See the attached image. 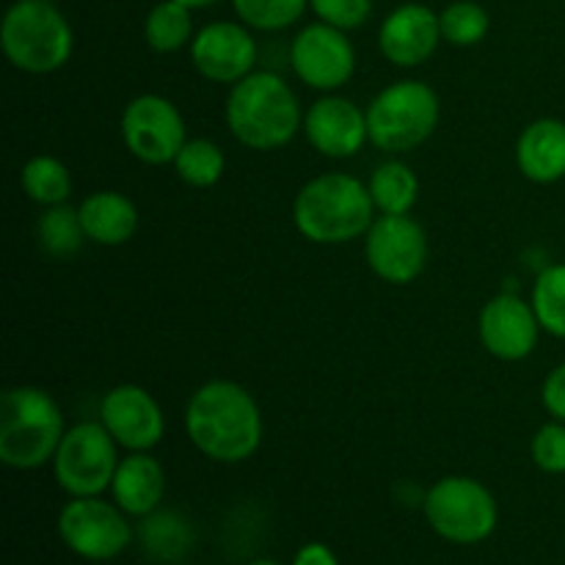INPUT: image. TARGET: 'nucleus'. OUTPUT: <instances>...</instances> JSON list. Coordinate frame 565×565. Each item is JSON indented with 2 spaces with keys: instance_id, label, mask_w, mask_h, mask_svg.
<instances>
[{
  "instance_id": "1",
  "label": "nucleus",
  "mask_w": 565,
  "mask_h": 565,
  "mask_svg": "<svg viewBox=\"0 0 565 565\" xmlns=\"http://www.w3.org/2000/svg\"><path fill=\"white\" fill-rule=\"evenodd\" d=\"M185 430L202 456L218 463H241L263 445V414L246 386L207 381L191 395Z\"/></svg>"
},
{
  "instance_id": "2",
  "label": "nucleus",
  "mask_w": 565,
  "mask_h": 565,
  "mask_svg": "<svg viewBox=\"0 0 565 565\" xmlns=\"http://www.w3.org/2000/svg\"><path fill=\"white\" fill-rule=\"evenodd\" d=\"M226 127L243 147L270 152L296 138L303 127L296 92L276 72H252L226 97Z\"/></svg>"
},
{
  "instance_id": "3",
  "label": "nucleus",
  "mask_w": 565,
  "mask_h": 565,
  "mask_svg": "<svg viewBox=\"0 0 565 565\" xmlns=\"http://www.w3.org/2000/svg\"><path fill=\"white\" fill-rule=\"evenodd\" d=\"M296 230L318 246H342L364 237L375 221L370 188L351 174H320L292 202Z\"/></svg>"
},
{
  "instance_id": "4",
  "label": "nucleus",
  "mask_w": 565,
  "mask_h": 565,
  "mask_svg": "<svg viewBox=\"0 0 565 565\" xmlns=\"http://www.w3.org/2000/svg\"><path fill=\"white\" fill-rule=\"evenodd\" d=\"M64 414L50 392L14 386L0 401V461L11 469H39L53 461L64 439Z\"/></svg>"
},
{
  "instance_id": "5",
  "label": "nucleus",
  "mask_w": 565,
  "mask_h": 565,
  "mask_svg": "<svg viewBox=\"0 0 565 565\" xmlns=\"http://www.w3.org/2000/svg\"><path fill=\"white\" fill-rule=\"evenodd\" d=\"M0 44L11 66L28 75H50L70 61L75 36L50 0H14L3 14Z\"/></svg>"
},
{
  "instance_id": "6",
  "label": "nucleus",
  "mask_w": 565,
  "mask_h": 565,
  "mask_svg": "<svg viewBox=\"0 0 565 565\" xmlns=\"http://www.w3.org/2000/svg\"><path fill=\"white\" fill-rule=\"evenodd\" d=\"M441 119L439 94L423 81H397L367 105L370 141L390 154H403L428 141Z\"/></svg>"
},
{
  "instance_id": "7",
  "label": "nucleus",
  "mask_w": 565,
  "mask_h": 565,
  "mask_svg": "<svg viewBox=\"0 0 565 565\" xmlns=\"http://www.w3.org/2000/svg\"><path fill=\"white\" fill-rule=\"evenodd\" d=\"M423 511L430 530L458 546L483 544L500 522L494 494L480 480L463 475L436 480L423 497Z\"/></svg>"
},
{
  "instance_id": "8",
  "label": "nucleus",
  "mask_w": 565,
  "mask_h": 565,
  "mask_svg": "<svg viewBox=\"0 0 565 565\" xmlns=\"http://www.w3.org/2000/svg\"><path fill=\"white\" fill-rule=\"evenodd\" d=\"M116 439L103 423H77L61 439L53 475L70 497H99L119 469Z\"/></svg>"
},
{
  "instance_id": "9",
  "label": "nucleus",
  "mask_w": 565,
  "mask_h": 565,
  "mask_svg": "<svg viewBox=\"0 0 565 565\" xmlns=\"http://www.w3.org/2000/svg\"><path fill=\"white\" fill-rule=\"evenodd\" d=\"M58 539L88 563L116 561L132 544L130 516L103 497H72L58 513Z\"/></svg>"
},
{
  "instance_id": "10",
  "label": "nucleus",
  "mask_w": 565,
  "mask_h": 565,
  "mask_svg": "<svg viewBox=\"0 0 565 565\" xmlns=\"http://www.w3.org/2000/svg\"><path fill=\"white\" fill-rule=\"evenodd\" d=\"M121 138L132 158L149 166L174 163L185 147V119L171 99L141 94L130 99L121 114Z\"/></svg>"
},
{
  "instance_id": "11",
  "label": "nucleus",
  "mask_w": 565,
  "mask_h": 565,
  "mask_svg": "<svg viewBox=\"0 0 565 565\" xmlns=\"http://www.w3.org/2000/svg\"><path fill=\"white\" fill-rule=\"evenodd\" d=\"M370 270L390 285H412L428 263V237L408 215H381L364 235Z\"/></svg>"
},
{
  "instance_id": "12",
  "label": "nucleus",
  "mask_w": 565,
  "mask_h": 565,
  "mask_svg": "<svg viewBox=\"0 0 565 565\" xmlns=\"http://www.w3.org/2000/svg\"><path fill=\"white\" fill-rule=\"evenodd\" d=\"M290 66L301 83L318 92H334L345 86L356 70V50H353L348 31L312 22L301 28L290 44Z\"/></svg>"
},
{
  "instance_id": "13",
  "label": "nucleus",
  "mask_w": 565,
  "mask_h": 565,
  "mask_svg": "<svg viewBox=\"0 0 565 565\" xmlns=\"http://www.w3.org/2000/svg\"><path fill=\"white\" fill-rule=\"evenodd\" d=\"M99 423L108 428L116 445L130 452H149L166 434L163 408L136 384H121L105 392L99 403Z\"/></svg>"
},
{
  "instance_id": "14",
  "label": "nucleus",
  "mask_w": 565,
  "mask_h": 565,
  "mask_svg": "<svg viewBox=\"0 0 565 565\" xmlns=\"http://www.w3.org/2000/svg\"><path fill=\"white\" fill-rule=\"evenodd\" d=\"M191 61L202 77L213 83H241L257 64V42L243 22H210L191 42Z\"/></svg>"
},
{
  "instance_id": "15",
  "label": "nucleus",
  "mask_w": 565,
  "mask_h": 565,
  "mask_svg": "<svg viewBox=\"0 0 565 565\" xmlns=\"http://www.w3.org/2000/svg\"><path fill=\"white\" fill-rule=\"evenodd\" d=\"M478 331L491 356L502 362H522L539 345L541 323L533 303L513 292H500L480 309Z\"/></svg>"
},
{
  "instance_id": "16",
  "label": "nucleus",
  "mask_w": 565,
  "mask_h": 565,
  "mask_svg": "<svg viewBox=\"0 0 565 565\" xmlns=\"http://www.w3.org/2000/svg\"><path fill=\"white\" fill-rule=\"evenodd\" d=\"M303 132L312 149H318L323 158H353L364 147V141H370L367 110L359 108L353 99L331 94V97L318 99L303 114Z\"/></svg>"
},
{
  "instance_id": "17",
  "label": "nucleus",
  "mask_w": 565,
  "mask_h": 565,
  "mask_svg": "<svg viewBox=\"0 0 565 565\" xmlns=\"http://www.w3.org/2000/svg\"><path fill=\"white\" fill-rule=\"evenodd\" d=\"M441 42V22L430 6L403 3L386 14L379 31V47L395 66H419L436 53Z\"/></svg>"
},
{
  "instance_id": "18",
  "label": "nucleus",
  "mask_w": 565,
  "mask_h": 565,
  "mask_svg": "<svg viewBox=\"0 0 565 565\" xmlns=\"http://www.w3.org/2000/svg\"><path fill=\"white\" fill-rule=\"evenodd\" d=\"M166 475L163 467L149 452H130L121 458L110 483V497L130 519L154 513L163 502Z\"/></svg>"
},
{
  "instance_id": "19",
  "label": "nucleus",
  "mask_w": 565,
  "mask_h": 565,
  "mask_svg": "<svg viewBox=\"0 0 565 565\" xmlns=\"http://www.w3.org/2000/svg\"><path fill=\"white\" fill-rule=\"evenodd\" d=\"M519 171L530 182L552 185L565 177V121L535 119L522 130L516 141Z\"/></svg>"
},
{
  "instance_id": "20",
  "label": "nucleus",
  "mask_w": 565,
  "mask_h": 565,
  "mask_svg": "<svg viewBox=\"0 0 565 565\" xmlns=\"http://www.w3.org/2000/svg\"><path fill=\"white\" fill-rule=\"evenodd\" d=\"M83 230L99 246H121L138 230V207L119 191H94L77 207Z\"/></svg>"
},
{
  "instance_id": "21",
  "label": "nucleus",
  "mask_w": 565,
  "mask_h": 565,
  "mask_svg": "<svg viewBox=\"0 0 565 565\" xmlns=\"http://www.w3.org/2000/svg\"><path fill=\"white\" fill-rule=\"evenodd\" d=\"M138 541L143 552L158 563H180L193 546V527L185 516L174 511H154L141 519Z\"/></svg>"
},
{
  "instance_id": "22",
  "label": "nucleus",
  "mask_w": 565,
  "mask_h": 565,
  "mask_svg": "<svg viewBox=\"0 0 565 565\" xmlns=\"http://www.w3.org/2000/svg\"><path fill=\"white\" fill-rule=\"evenodd\" d=\"M370 196L381 215H408L419 199V180L403 160H386L367 182Z\"/></svg>"
},
{
  "instance_id": "23",
  "label": "nucleus",
  "mask_w": 565,
  "mask_h": 565,
  "mask_svg": "<svg viewBox=\"0 0 565 565\" xmlns=\"http://www.w3.org/2000/svg\"><path fill=\"white\" fill-rule=\"evenodd\" d=\"M193 17L191 9L177 0H160L152 6L143 22V39L154 53H177L193 42Z\"/></svg>"
},
{
  "instance_id": "24",
  "label": "nucleus",
  "mask_w": 565,
  "mask_h": 565,
  "mask_svg": "<svg viewBox=\"0 0 565 565\" xmlns=\"http://www.w3.org/2000/svg\"><path fill=\"white\" fill-rule=\"evenodd\" d=\"M36 241L47 257L70 259L83 248V241H88L86 230L77 210L70 204H55L44 210L42 218L36 221Z\"/></svg>"
},
{
  "instance_id": "25",
  "label": "nucleus",
  "mask_w": 565,
  "mask_h": 565,
  "mask_svg": "<svg viewBox=\"0 0 565 565\" xmlns=\"http://www.w3.org/2000/svg\"><path fill=\"white\" fill-rule=\"evenodd\" d=\"M22 191L28 199L42 207H55V204H66L72 193V177L70 169L61 163L58 158L50 154H36L22 166Z\"/></svg>"
},
{
  "instance_id": "26",
  "label": "nucleus",
  "mask_w": 565,
  "mask_h": 565,
  "mask_svg": "<svg viewBox=\"0 0 565 565\" xmlns=\"http://www.w3.org/2000/svg\"><path fill=\"white\" fill-rule=\"evenodd\" d=\"M226 158L210 138H191L174 158L177 177L191 188H213L224 177Z\"/></svg>"
},
{
  "instance_id": "27",
  "label": "nucleus",
  "mask_w": 565,
  "mask_h": 565,
  "mask_svg": "<svg viewBox=\"0 0 565 565\" xmlns=\"http://www.w3.org/2000/svg\"><path fill=\"white\" fill-rule=\"evenodd\" d=\"M530 303H533L541 329L565 340V263L541 270Z\"/></svg>"
},
{
  "instance_id": "28",
  "label": "nucleus",
  "mask_w": 565,
  "mask_h": 565,
  "mask_svg": "<svg viewBox=\"0 0 565 565\" xmlns=\"http://www.w3.org/2000/svg\"><path fill=\"white\" fill-rule=\"evenodd\" d=\"M232 9L243 25L276 33L296 25L309 9V0H232Z\"/></svg>"
},
{
  "instance_id": "29",
  "label": "nucleus",
  "mask_w": 565,
  "mask_h": 565,
  "mask_svg": "<svg viewBox=\"0 0 565 565\" xmlns=\"http://www.w3.org/2000/svg\"><path fill=\"white\" fill-rule=\"evenodd\" d=\"M441 39L456 47H472L480 44L489 33V11L475 0H456L439 14Z\"/></svg>"
},
{
  "instance_id": "30",
  "label": "nucleus",
  "mask_w": 565,
  "mask_h": 565,
  "mask_svg": "<svg viewBox=\"0 0 565 565\" xmlns=\"http://www.w3.org/2000/svg\"><path fill=\"white\" fill-rule=\"evenodd\" d=\"M533 463L546 475H565V423L541 425L539 434L530 441Z\"/></svg>"
},
{
  "instance_id": "31",
  "label": "nucleus",
  "mask_w": 565,
  "mask_h": 565,
  "mask_svg": "<svg viewBox=\"0 0 565 565\" xmlns=\"http://www.w3.org/2000/svg\"><path fill=\"white\" fill-rule=\"evenodd\" d=\"M320 22L340 28V31H356L373 14V0H309Z\"/></svg>"
},
{
  "instance_id": "32",
  "label": "nucleus",
  "mask_w": 565,
  "mask_h": 565,
  "mask_svg": "<svg viewBox=\"0 0 565 565\" xmlns=\"http://www.w3.org/2000/svg\"><path fill=\"white\" fill-rule=\"evenodd\" d=\"M541 401H544V408L555 419L565 423V362L557 364L544 381V390H541Z\"/></svg>"
},
{
  "instance_id": "33",
  "label": "nucleus",
  "mask_w": 565,
  "mask_h": 565,
  "mask_svg": "<svg viewBox=\"0 0 565 565\" xmlns=\"http://www.w3.org/2000/svg\"><path fill=\"white\" fill-rule=\"evenodd\" d=\"M292 565H340V561H337V555L329 550V546L315 541V544L301 546V550L296 552Z\"/></svg>"
},
{
  "instance_id": "34",
  "label": "nucleus",
  "mask_w": 565,
  "mask_h": 565,
  "mask_svg": "<svg viewBox=\"0 0 565 565\" xmlns=\"http://www.w3.org/2000/svg\"><path fill=\"white\" fill-rule=\"evenodd\" d=\"M177 3L188 6V9H191V11H196V9H207V6L218 3V0H177Z\"/></svg>"
},
{
  "instance_id": "35",
  "label": "nucleus",
  "mask_w": 565,
  "mask_h": 565,
  "mask_svg": "<svg viewBox=\"0 0 565 565\" xmlns=\"http://www.w3.org/2000/svg\"><path fill=\"white\" fill-rule=\"evenodd\" d=\"M246 565H281L279 561H274V557H257V561L246 563Z\"/></svg>"
}]
</instances>
